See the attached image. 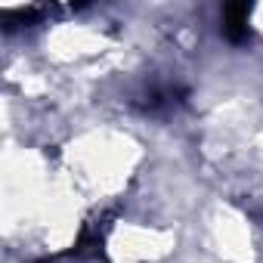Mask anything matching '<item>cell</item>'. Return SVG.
Segmentation results:
<instances>
[{"label": "cell", "mask_w": 263, "mask_h": 263, "mask_svg": "<svg viewBox=\"0 0 263 263\" xmlns=\"http://www.w3.org/2000/svg\"><path fill=\"white\" fill-rule=\"evenodd\" d=\"M143 146L121 127H87L74 134L59 155V171L84 208L108 204L127 195L140 177Z\"/></svg>", "instance_id": "obj_1"}, {"label": "cell", "mask_w": 263, "mask_h": 263, "mask_svg": "<svg viewBox=\"0 0 263 263\" xmlns=\"http://www.w3.org/2000/svg\"><path fill=\"white\" fill-rule=\"evenodd\" d=\"M254 22H257L254 28H257L260 34H263V7H257V10H254Z\"/></svg>", "instance_id": "obj_2"}]
</instances>
